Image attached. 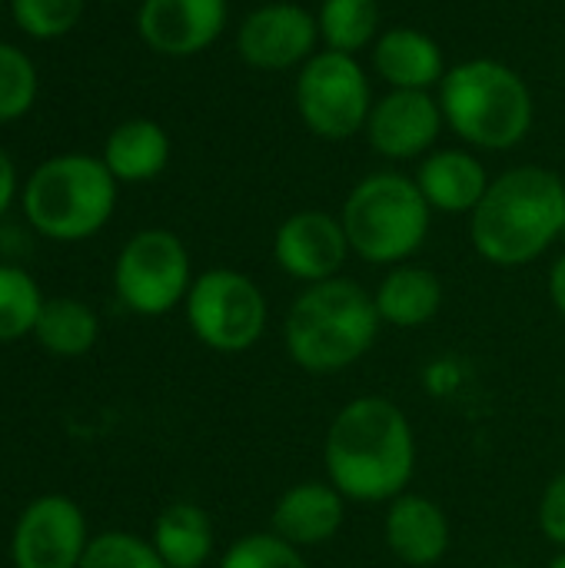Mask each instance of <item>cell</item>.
Here are the masks:
<instances>
[{
  "instance_id": "obj_10",
  "label": "cell",
  "mask_w": 565,
  "mask_h": 568,
  "mask_svg": "<svg viewBox=\"0 0 565 568\" xmlns=\"http://www.w3.org/2000/svg\"><path fill=\"white\" fill-rule=\"evenodd\" d=\"M87 542L80 506L67 496H40L13 526L10 559L17 568H80Z\"/></svg>"
},
{
  "instance_id": "obj_21",
  "label": "cell",
  "mask_w": 565,
  "mask_h": 568,
  "mask_svg": "<svg viewBox=\"0 0 565 568\" xmlns=\"http://www.w3.org/2000/svg\"><path fill=\"white\" fill-rule=\"evenodd\" d=\"M170 160V136L153 120H127L120 123L103 150L107 170L123 183L153 180Z\"/></svg>"
},
{
  "instance_id": "obj_1",
  "label": "cell",
  "mask_w": 565,
  "mask_h": 568,
  "mask_svg": "<svg viewBox=\"0 0 565 568\" xmlns=\"http://www.w3.org/2000/svg\"><path fill=\"white\" fill-rule=\"evenodd\" d=\"M326 483L350 503H393L416 473V436L386 396H360L330 423L323 443Z\"/></svg>"
},
{
  "instance_id": "obj_33",
  "label": "cell",
  "mask_w": 565,
  "mask_h": 568,
  "mask_svg": "<svg viewBox=\"0 0 565 568\" xmlns=\"http://www.w3.org/2000/svg\"><path fill=\"white\" fill-rule=\"evenodd\" d=\"M563 240H565V230H563Z\"/></svg>"
},
{
  "instance_id": "obj_5",
  "label": "cell",
  "mask_w": 565,
  "mask_h": 568,
  "mask_svg": "<svg viewBox=\"0 0 565 568\" xmlns=\"http://www.w3.org/2000/svg\"><path fill=\"white\" fill-rule=\"evenodd\" d=\"M433 206L420 193L416 180L403 173H370L363 176L340 213L350 250L376 266L406 263L430 236Z\"/></svg>"
},
{
  "instance_id": "obj_3",
  "label": "cell",
  "mask_w": 565,
  "mask_h": 568,
  "mask_svg": "<svg viewBox=\"0 0 565 568\" xmlns=\"http://www.w3.org/2000/svg\"><path fill=\"white\" fill-rule=\"evenodd\" d=\"M376 300L353 280L306 286L283 323L286 356L313 376H333L360 363L380 336Z\"/></svg>"
},
{
  "instance_id": "obj_6",
  "label": "cell",
  "mask_w": 565,
  "mask_h": 568,
  "mask_svg": "<svg viewBox=\"0 0 565 568\" xmlns=\"http://www.w3.org/2000/svg\"><path fill=\"white\" fill-rule=\"evenodd\" d=\"M117 206V176L103 160L67 153L33 170L23 186V213L50 240L93 236Z\"/></svg>"
},
{
  "instance_id": "obj_23",
  "label": "cell",
  "mask_w": 565,
  "mask_h": 568,
  "mask_svg": "<svg viewBox=\"0 0 565 568\" xmlns=\"http://www.w3.org/2000/svg\"><path fill=\"white\" fill-rule=\"evenodd\" d=\"M316 23H320V37L326 50L356 57L360 50L376 43L380 3L376 0H323Z\"/></svg>"
},
{
  "instance_id": "obj_30",
  "label": "cell",
  "mask_w": 565,
  "mask_h": 568,
  "mask_svg": "<svg viewBox=\"0 0 565 568\" xmlns=\"http://www.w3.org/2000/svg\"><path fill=\"white\" fill-rule=\"evenodd\" d=\"M13 190H17V170H13L10 156L0 150V216L10 210V203H13Z\"/></svg>"
},
{
  "instance_id": "obj_16",
  "label": "cell",
  "mask_w": 565,
  "mask_h": 568,
  "mask_svg": "<svg viewBox=\"0 0 565 568\" xmlns=\"http://www.w3.org/2000/svg\"><path fill=\"white\" fill-rule=\"evenodd\" d=\"M383 536L403 566L430 568L450 549V519L433 499L403 493L390 503Z\"/></svg>"
},
{
  "instance_id": "obj_29",
  "label": "cell",
  "mask_w": 565,
  "mask_h": 568,
  "mask_svg": "<svg viewBox=\"0 0 565 568\" xmlns=\"http://www.w3.org/2000/svg\"><path fill=\"white\" fill-rule=\"evenodd\" d=\"M539 529L563 552L565 549V469L549 479L539 499Z\"/></svg>"
},
{
  "instance_id": "obj_24",
  "label": "cell",
  "mask_w": 565,
  "mask_h": 568,
  "mask_svg": "<svg viewBox=\"0 0 565 568\" xmlns=\"http://www.w3.org/2000/svg\"><path fill=\"white\" fill-rule=\"evenodd\" d=\"M43 296L20 266H0V343L33 336Z\"/></svg>"
},
{
  "instance_id": "obj_8",
  "label": "cell",
  "mask_w": 565,
  "mask_h": 568,
  "mask_svg": "<svg viewBox=\"0 0 565 568\" xmlns=\"http://www.w3.org/2000/svg\"><path fill=\"white\" fill-rule=\"evenodd\" d=\"M193 336L216 353H246L266 329V296L240 270H206L186 293Z\"/></svg>"
},
{
  "instance_id": "obj_32",
  "label": "cell",
  "mask_w": 565,
  "mask_h": 568,
  "mask_svg": "<svg viewBox=\"0 0 565 568\" xmlns=\"http://www.w3.org/2000/svg\"><path fill=\"white\" fill-rule=\"evenodd\" d=\"M549 568H565V549L556 556V559H553V562H549Z\"/></svg>"
},
{
  "instance_id": "obj_15",
  "label": "cell",
  "mask_w": 565,
  "mask_h": 568,
  "mask_svg": "<svg viewBox=\"0 0 565 568\" xmlns=\"http://www.w3.org/2000/svg\"><path fill=\"white\" fill-rule=\"evenodd\" d=\"M346 523V496L333 483H300L290 486L270 516V532L283 542L303 549L326 546L340 536Z\"/></svg>"
},
{
  "instance_id": "obj_14",
  "label": "cell",
  "mask_w": 565,
  "mask_h": 568,
  "mask_svg": "<svg viewBox=\"0 0 565 568\" xmlns=\"http://www.w3.org/2000/svg\"><path fill=\"white\" fill-rule=\"evenodd\" d=\"M226 0H143L137 27L150 50L163 57H193L226 27Z\"/></svg>"
},
{
  "instance_id": "obj_31",
  "label": "cell",
  "mask_w": 565,
  "mask_h": 568,
  "mask_svg": "<svg viewBox=\"0 0 565 568\" xmlns=\"http://www.w3.org/2000/svg\"><path fill=\"white\" fill-rule=\"evenodd\" d=\"M549 300H553V306L563 313L565 320V256H559L556 266L549 270Z\"/></svg>"
},
{
  "instance_id": "obj_22",
  "label": "cell",
  "mask_w": 565,
  "mask_h": 568,
  "mask_svg": "<svg viewBox=\"0 0 565 568\" xmlns=\"http://www.w3.org/2000/svg\"><path fill=\"white\" fill-rule=\"evenodd\" d=\"M97 333H100L97 313L87 303L70 300V296L43 300V310H40L37 326H33V339L47 353L63 356V359L90 353L97 343Z\"/></svg>"
},
{
  "instance_id": "obj_13",
  "label": "cell",
  "mask_w": 565,
  "mask_h": 568,
  "mask_svg": "<svg viewBox=\"0 0 565 568\" xmlns=\"http://www.w3.org/2000/svg\"><path fill=\"white\" fill-rule=\"evenodd\" d=\"M443 123V106L430 90H390L370 110L366 140L386 160H416L430 153Z\"/></svg>"
},
{
  "instance_id": "obj_26",
  "label": "cell",
  "mask_w": 565,
  "mask_h": 568,
  "mask_svg": "<svg viewBox=\"0 0 565 568\" xmlns=\"http://www.w3.org/2000/svg\"><path fill=\"white\" fill-rule=\"evenodd\" d=\"M220 568H310L303 552L290 542H283L273 532H250L236 539L223 559Z\"/></svg>"
},
{
  "instance_id": "obj_12",
  "label": "cell",
  "mask_w": 565,
  "mask_h": 568,
  "mask_svg": "<svg viewBox=\"0 0 565 568\" xmlns=\"http://www.w3.org/2000/svg\"><path fill=\"white\" fill-rule=\"evenodd\" d=\"M316 40L320 23L310 10L296 3H266L243 20L236 50L256 70H290L316 53Z\"/></svg>"
},
{
  "instance_id": "obj_7",
  "label": "cell",
  "mask_w": 565,
  "mask_h": 568,
  "mask_svg": "<svg viewBox=\"0 0 565 568\" xmlns=\"http://www.w3.org/2000/svg\"><path fill=\"white\" fill-rule=\"evenodd\" d=\"M296 110L310 133L323 140H350L366 130L373 110L370 77L356 57L316 50L296 77Z\"/></svg>"
},
{
  "instance_id": "obj_27",
  "label": "cell",
  "mask_w": 565,
  "mask_h": 568,
  "mask_svg": "<svg viewBox=\"0 0 565 568\" xmlns=\"http://www.w3.org/2000/svg\"><path fill=\"white\" fill-rule=\"evenodd\" d=\"M37 97V70L30 57L10 43H0V120H17Z\"/></svg>"
},
{
  "instance_id": "obj_11",
  "label": "cell",
  "mask_w": 565,
  "mask_h": 568,
  "mask_svg": "<svg viewBox=\"0 0 565 568\" xmlns=\"http://www.w3.org/2000/svg\"><path fill=\"white\" fill-rule=\"evenodd\" d=\"M350 253L353 250L340 216H330L323 210H300L286 216L273 240L276 266L306 286L336 280Z\"/></svg>"
},
{
  "instance_id": "obj_34",
  "label": "cell",
  "mask_w": 565,
  "mask_h": 568,
  "mask_svg": "<svg viewBox=\"0 0 565 568\" xmlns=\"http://www.w3.org/2000/svg\"><path fill=\"white\" fill-rule=\"evenodd\" d=\"M506 568H516V566H506Z\"/></svg>"
},
{
  "instance_id": "obj_20",
  "label": "cell",
  "mask_w": 565,
  "mask_h": 568,
  "mask_svg": "<svg viewBox=\"0 0 565 568\" xmlns=\"http://www.w3.org/2000/svg\"><path fill=\"white\" fill-rule=\"evenodd\" d=\"M213 523L193 503L167 506L153 523V549L170 568H203L213 556Z\"/></svg>"
},
{
  "instance_id": "obj_17",
  "label": "cell",
  "mask_w": 565,
  "mask_h": 568,
  "mask_svg": "<svg viewBox=\"0 0 565 568\" xmlns=\"http://www.w3.org/2000/svg\"><path fill=\"white\" fill-rule=\"evenodd\" d=\"M373 67L393 90H430L446 77L440 43L416 27H393L380 33L373 43Z\"/></svg>"
},
{
  "instance_id": "obj_28",
  "label": "cell",
  "mask_w": 565,
  "mask_h": 568,
  "mask_svg": "<svg viewBox=\"0 0 565 568\" xmlns=\"http://www.w3.org/2000/svg\"><path fill=\"white\" fill-rule=\"evenodd\" d=\"M83 13V0H13V17L30 37H60L73 30Z\"/></svg>"
},
{
  "instance_id": "obj_9",
  "label": "cell",
  "mask_w": 565,
  "mask_h": 568,
  "mask_svg": "<svg viewBox=\"0 0 565 568\" xmlns=\"http://www.w3.org/2000/svg\"><path fill=\"white\" fill-rule=\"evenodd\" d=\"M113 286L120 303L140 316H163L186 303L193 273L183 240L170 230L137 233L117 256Z\"/></svg>"
},
{
  "instance_id": "obj_4",
  "label": "cell",
  "mask_w": 565,
  "mask_h": 568,
  "mask_svg": "<svg viewBox=\"0 0 565 568\" xmlns=\"http://www.w3.org/2000/svg\"><path fill=\"white\" fill-rule=\"evenodd\" d=\"M443 120L473 146L509 150L533 126V93L526 80L500 60H463L440 83Z\"/></svg>"
},
{
  "instance_id": "obj_25",
  "label": "cell",
  "mask_w": 565,
  "mask_h": 568,
  "mask_svg": "<svg viewBox=\"0 0 565 568\" xmlns=\"http://www.w3.org/2000/svg\"><path fill=\"white\" fill-rule=\"evenodd\" d=\"M80 568H170L153 542L133 536V532H100L87 542V552Z\"/></svg>"
},
{
  "instance_id": "obj_2",
  "label": "cell",
  "mask_w": 565,
  "mask_h": 568,
  "mask_svg": "<svg viewBox=\"0 0 565 568\" xmlns=\"http://www.w3.org/2000/svg\"><path fill=\"white\" fill-rule=\"evenodd\" d=\"M565 230V183L546 166H516L496 176L470 213L476 253L493 266L539 260Z\"/></svg>"
},
{
  "instance_id": "obj_19",
  "label": "cell",
  "mask_w": 565,
  "mask_h": 568,
  "mask_svg": "<svg viewBox=\"0 0 565 568\" xmlns=\"http://www.w3.org/2000/svg\"><path fill=\"white\" fill-rule=\"evenodd\" d=\"M376 313L396 329L426 326L443 306V283L433 270L423 266H393L376 290Z\"/></svg>"
},
{
  "instance_id": "obj_18",
  "label": "cell",
  "mask_w": 565,
  "mask_h": 568,
  "mask_svg": "<svg viewBox=\"0 0 565 568\" xmlns=\"http://www.w3.org/2000/svg\"><path fill=\"white\" fill-rule=\"evenodd\" d=\"M486 166L466 150H436L420 163L416 186L440 213H473L490 190Z\"/></svg>"
}]
</instances>
